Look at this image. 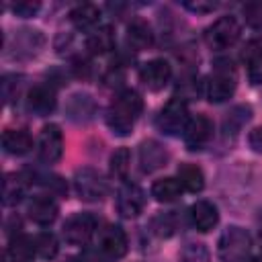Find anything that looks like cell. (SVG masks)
Instances as JSON below:
<instances>
[{
  "label": "cell",
  "instance_id": "1",
  "mask_svg": "<svg viewBox=\"0 0 262 262\" xmlns=\"http://www.w3.org/2000/svg\"><path fill=\"white\" fill-rule=\"evenodd\" d=\"M141 111H143V98L139 96V92H135L131 88H125L108 104L106 125L115 135L125 137L133 131Z\"/></svg>",
  "mask_w": 262,
  "mask_h": 262
},
{
  "label": "cell",
  "instance_id": "2",
  "mask_svg": "<svg viewBox=\"0 0 262 262\" xmlns=\"http://www.w3.org/2000/svg\"><path fill=\"white\" fill-rule=\"evenodd\" d=\"M237 86V70L231 59L223 57L213 63L209 82H207V96L211 102H225L233 96Z\"/></svg>",
  "mask_w": 262,
  "mask_h": 262
},
{
  "label": "cell",
  "instance_id": "3",
  "mask_svg": "<svg viewBox=\"0 0 262 262\" xmlns=\"http://www.w3.org/2000/svg\"><path fill=\"white\" fill-rule=\"evenodd\" d=\"M252 250V237L244 227H227L217 244V254L223 262H244Z\"/></svg>",
  "mask_w": 262,
  "mask_h": 262
},
{
  "label": "cell",
  "instance_id": "4",
  "mask_svg": "<svg viewBox=\"0 0 262 262\" xmlns=\"http://www.w3.org/2000/svg\"><path fill=\"white\" fill-rule=\"evenodd\" d=\"M188 121H190L188 106H186L184 98L174 96L160 108V113L156 117V127L166 135H180V133H184Z\"/></svg>",
  "mask_w": 262,
  "mask_h": 262
},
{
  "label": "cell",
  "instance_id": "5",
  "mask_svg": "<svg viewBox=\"0 0 262 262\" xmlns=\"http://www.w3.org/2000/svg\"><path fill=\"white\" fill-rule=\"evenodd\" d=\"M239 35H242L239 20L231 14H225L205 29V43L211 49H229L231 45L237 43Z\"/></svg>",
  "mask_w": 262,
  "mask_h": 262
},
{
  "label": "cell",
  "instance_id": "6",
  "mask_svg": "<svg viewBox=\"0 0 262 262\" xmlns=\"http://www.w3.org/2000/svg\"><path fill=\"white\" fill-rule=\"evenodd\" d=\"M74 188H76V194L82 201H88V203L102 201L106 196V192H108L106 180L94 168H80V170H76V174H74Z\"/></svg>",
  "mask_w": 262,
  "mask_h": 262
},
{
  "label": "cell",
  "instance_id": "7",
  "mask_svg": "<svg viewBox=\"0 0 262 262\" xmlns=\"http://www.w3.org/2000/svg\"><path fill=\"white\" fill-rule=\"evenodd\" d=\"M96 231V217L90 213H76L63 223V239L72 246H84Z\"/></svg>",
  "mask_w": 262,
  "mask_h": 262
},
{
  "label": "cell",
  "instance_id": "8",
  "mask_svg": "<svg viewBox=\"0 0 262 262\" xmlns=\"http://www.w3.org/2000/svg\"><path fill=\"white\" fill-rule=\"evenodd\" d=\"M37 154L43 162L47 164H53L61 158L63 154V135H61V129L57 125H45L39 133V139H37Z\"/></svg>",
  "mask_w": 262,
  "mask_h": 262
},
{
  "label": "cell",
  "instance_id": "9",
  "mask_svg": "<svg viewBox=\"0 0 262 262\" xmlns=\"http://www.w3.org/2000/svg\"><path fill=\"white\" fill-rule=\"evenodd\" d=\"M117 209L125 219L137 217L145 209V192L131 182H125L117 192Z\"/></svg>",
  "mask_w": 262,
  "mask_h": 262
},
{
  "label": "cell",
  "instance_id": "10",
  "mask_svg": "<svg viewBox=\"0 0 262 262\" xmlns=\"http://www.w3.org/2000/svg\"><path fill=\"white\" fill-rule=\"evenodd\" d=\"M213 137V123L209 117L205 115H196L188 121L186 129H184V143L190 151H199L203 149Z\"/></svg>",
  "mask_w": 262,
  "mask_h": 262
},
{
  "label": "cell",
  "instance_id": "11",
  "mask_svg": "<svg viewBox=\"0 0 262 262\" xmlns=\"http://www.w3.org/2000/svg\"><path fill=\"white\" fill-rule=\"evenodd\" d=\"M43 35L35 29H23L14 35L12 39V45H10V55L16 57V59H29V57H35L41 47H43Z\"/></svg>",
  "mask_w": 262,
  "mask_h": 262
},
{
  "label": "cell",
  "instance_id": "12",
  "mask_svg": "<svg viewBox=\"0 0 262 262\" xmlns=\"http://www.w3.org/2000/svg\"><path fill=\"white\" fill-rule=\"evenodd\" d=\"M98 250H102L111 260H119L127 254V235L119 225H106L98 235Z\"/></svg>",
  "mask_w": 262,
  "mask_h": 262
},
{
  "label": "cell",
  "instance_id": "13",
  "mask_svg": "<svg viewBox=\"0 0 262 262\" xmlns=\"http://www.w3.org/2000/svg\"><path fill=\"white\" fill-rule=\"evenodd\" d=\"M139 78L149 90H162L172 78V68L166 59H149L141 66Z\"/></svg>",
  "mask_w": 262,
  "mask_h": 262
},
{
  "label": "cell",
  "instance_id": "14",
  "mask_svg": "<svg viewBox=\"0 0 262 262\" xmlns=\"http://www.w3.org/2000/svg\"><path fill=\"white\" fill-rule=\"evenodd\" d=\"M166 162H168V151L160 141L145 139L139 145V168H141V172L151 174V172L164 168Z\"/></svg>",
  "mask_w": 262,
  "mask_h": 262
},
{
  "label": "cell",
  "instance_id": "15",
  "mask_svg": "<svg viewBox=\"0 0 262 262\" xmlns=\"http://www.w3.org/2000/svg\"><path fill=\"white\" fill-rule=\"evenodd\" d=\"M27 213L29 217L39 223V225H49L57 219V213H59V207L55 203V199L51 194H37L29 201L27 205Z\"/></svg>",
  "mask_w": 262,
  "mask_h": 262
},
{
  "label": "cell",
  "instance_id": "16",
  "mask_svg": "<svg viewBox=\"0 0 262 262\" xmlns=\"http://www.w3.org/2000/svg\"><path fill=\"white\" fill-rule=\"evenodd\" d=\"M57 100H55V92L53 88L45 86V84H39V86H33L27 94V108L31 113H35L37 117H45L49 113H53Z\"/></svg>",
  "mask_w": 262,
  "mask_h": 262
},
{
  "label": "cell",
  "instance_id": "17",
  "mask_svg": "<svg viewBox=\"0 0 262 262\" xmlns=\"http://www.w3.org/2000/svg\"><path fill=\"white\" fill-rule=\"evenodd\" d=\"M37 254V244L33 237L16 233L10 237V244L6 248V258L8 262H31Z\"/></svg>",
  "mask_w": 262,
  "mask_h": 262
},
{
  "label": "cell",
  "instance_id": "18",
  "mask_svg": "<svg viewBox=\"0 0 262 262\" xmlns=\"http://www.w3.org/2000/svg\"><path fill=\"white\" fill-rule=\"evenodd\" d=\"M94 111H96V104H94V98L90 94H72V98L68 100L66 104V113L72 121L76 123H86L94 117Z\"/></svg>",
  "mask_w": 262,
  "mask_h": 262
},
{
  "label": "cell",
  "instance_id": "19",
  "mask_svg": "<svg viewBox=\"0 0 262 262\" xmlns=\"http://www.w3.org/2000/svg\"><path fill=\"white\" fill-rule=\"evenodd\" d=\"M190 221L199 231H211L219 221L217 207L209 201H196L190 207Z\"/></svg>",
  "mask_w": 262,
  "mask_h": 262
},
{
  "label": "cell",
  "instance_id": "20",
  "mask_svg": "<svg viewBox=\"0 0 262 262\" xmlns=\"http://www.w3.org/2000/svg\"><path fill=\"white\" fill-rule=\"evenodd\" d=\"M242 59L248 66L250 82L252 84H262V39L250 41L242 51Z\"/></svg>",
  "mask_w": 262,
  "mask_h": 262
},
{
  "label": "cell",
  "instance_id": "21",
  "mask_svg": "<svg viewBox=\"0 0 262 262\" xmlns=\"http://www.w3.org/2000/svg\"><path fill=\"white\" fill-rule=\"evenodd\" d=\"M127 43H129L135 51L147 49V47L154 43L151 27H149L143 18H133V20L127 25Z\"/></svg>",
  "mask_w": 262,
  "mask_h": 262
},
{
  "label": "cell",
  "instance_id": "22",
  "mask_svg": "<svg viewBox=\"0 0 262 262\" xmlns=\"http://www.w3.org/2000/svg\"><path fill=\"white\" fill-rule=\"evenodd\" d=\"M2 147H4L6 154L25 156L33 147V137L25 129H8L2 135Z\"/></svg>",
  "mask_w": 262,
  "mask_h": 262
},
{
  "label": "cell",
  "instance_id": "23",
  "mask_svg": "<svg viewBox=\"0 0 262 262\" xmlns=\"http://www.w3.org/2000/svg\"><path fill=\"white\" fill-rule=\"evenodd\" d=\"M115 31L111 25H104V27H98L94 29L88 37H86V47L90 49V53H96V55H102L106 51H111L115 47Z\"/></svg>",
  "mask_w": 262,
  "mask_h": 262
},
{
  "label": "cell",
  "instance_id": "24",
  "mask_svg": "<svg viewBox=\"0 0 262 262\" xmlns=\"http://www.w3.org/2000/svg\"><path fill=\"white\" fill-rule=\"evenodd\" d=\"M252 117V108L248 104H237L233 106L225 117H223V135L225 137H235L242 127L250 121Z\"/></svg>",
  "mask_w": 262,
  "mask_h": 262
},
{
  "label": "cell",
  "instance_id": "25",
  "mask_svg": "<svg viewBox=\"0 0 262 262\" xmlns=\"http://www.w3.org/2000/svg\"><path fill=\"white\" fill-rule=\"evenodd\" d=\"M178 182L188 192H201L205 188V174L196 164H180L178 166Z\"/></svg>",
  "mask_w": 262,
  "mask_h": 262
},
{
  "label": "cell",
  "instance_id": "26",
  "mask_svg": "<svg viewBox=\"0 0 262 262\" xmlns=\"http://www.w3.org/2000/svg\"><path fill=\"white\" fill-rule=\"evenodd\" d=\"M100 18V10L96 4H90V2H84V4H78L70 10V20L78 27V29H90L98 23Z\"/></svg>",
  "mask_w": 262,
  "mask_h": 262
},
{
  "label": "cell",
  "instance_id": "27",
  "mask_svg": "<svg viewBox=\"0 0 262 262\" xmlns=\"http://www.w3.org/2000/svg\"><path fill=\"white\" fill-rule=\"evenodd\" d=\"M27 190V180L20 174H6L4 184H2V201L4 205H16Z\"/></svg>",
  "mask_w": 262,
  "mask_h": 262
},
{
  "label": "cell",
  "instance_id": "28",
  "mask_svg": "<svg viewBox=\"0 0 262 262\" xmlns=\"http://www.w3.org/2000/svg\"><path fill=\"white\" fill-rule=\"evenodd\" d=\"M180 192H182V184L178 182V178H160L151 186V194L160 203H172L180 196Z\"/></svg>",
  "mask_w": 262,
  "mask_h": 262
},
{
  "label": "cell",
  "instance_id": "29",
  "mask_svg": "<svg viewBox=\"0 0 262 262\" xmlns=\"http://www.w3.org/2000/svg\"><path fill=\"white\" fill-rule=\"evenodd\" d=\"M129 164H131V156H129V149L127 147H119L113 151L111 156V174L119 180H125L127 178V172H129Z\"/></svg>",
  "mask_w": 262,
  "mask_h": 262
},
{
  "label": "cell",
  "instance_id": "30",
  "mask_svg": "<svg viewBox=\"0 0 262 262\" xmlns=\"http://www.w3.org/2000/svg\"><path fill=\"white\" fill-rule=\"evenodd\" d=\"M180 262H209V250L203 244L190 242L180 250Z\"/></svg>",
  "mask_w": 262,
  "mask_h": 262
},
{
  "label": "cell",
  "instance_id": "31",
  "mask_svg": "<svg viewBox=\"0 0 262 262\" xmlns=\"http://www.w3.org/2000/svg\"><path fill=\"white\" fill-rule=\"evenodd\" d=\"M35 244H37V254L41 258H55L57 254V239L53 233L49 231H43L35 237Z\"/></svg>",
  "mask_w": 262,
  "mask_h": 262
},
{
  "label": "cell",
  "instance_id": "32",
  "mask_svg": "<svg viewBox=\"0 0 262 262\" xmlns=\"http://www.w3.org/2000/svg\"><path fill=\"white\" fill-rule=\"evenodd\" d=\"M151 227H154V231H156L158 235L170 237V235L174 233V229H176V223H174L172 213H160V215L151 221Z\"/></svg>",
  "mask_w": 262,
  "mask_h": 262
},
{
  "label": "cell",
  "instance_id": "33",
  "mask_svg": "<svg viewBox=\"0 0 262 262\" xmlns=\"http://www.w3.org/2000/svg\"><path fill=\"white\" fill-rule=\"evenodd\" d=\"M244 16H246V23L256 29V31H262V2H250L244 6Z\"/></svg>",
  "mask_w": 262,
  "mask_h": 262
},
{
  "label": "cell",
  "instance_id": "34",
  "mask_svg": "<svg viewBox=\"0 0 262 262\" xmlns=\"http://www.w3.org/2000/svg\"><path fill=\"white\" fill-rule=\"evenodd\" d=\"M18 88H20V78L16 74H6L2 78V96H4V102H10L16 96Z\"/></svg>",
  "mask_w": 262,
  "mask_h": 262
},
{
  "label": "cell",
  "instance_id": "35",
  "mask_svg": "<svg viewBox=\"0 0 262 262\" xmlns=\"http://www.w3.org/2000/svg\"><path fill=\"white\" fill-rule=\"evenodd\" d=\"M76 260H78V262H113V260H111L102 250H98L96 246L82 250V254H80Z\"/></svg>",
  "mask_w": 262,
  "mask_h": 262
},
{
  "label": "cell",
  "instance_id": "36",
  "mask_svg": "<svg viewBox=\"0 0 262 262\" xmlns=\"http://www.w3.org/2000/svg\"><path fill=\"white\" fill-rule=\"evenodd\" d=\"M39 8H41V4H39V2H33V0H25V2H16V4H12V12L18 14V16H25V18L37 14Z\"/></svg>",
  "mask_w": 262,
  "mask_h": 262
},
{
  "label": "cell",
  "instance_id": "37",
  "mask_svg": "<svg viewBox=\"0 0 262 262\" xmlns=\"http://www.w3.org/2000/svg\"><path fill=\"white\" fill-rule=\"evenodd\" d=\"M184 6L192 12H213L217 8V2H184Z\"/></svg>",
  "mask_w": 262,
  "mask_h": 262
},
{
  "label": "cell",
  "instance_id": "38",
  "mask_svg": "<svg viewBox=\"0 0 262 262\" xmlns=\"http://www.w3.org/2000/svg\"><path fill=\"white\" fill-rule=\"evenodd\" d=\"M248 141H250V147H252L254 151L262 154V127H256V129H252V131H250V137H248Z\"/></svg>",
  "mask_w": 262,
  "mask_h": 262
},
{
  "label": "cell",
  "instance_id": "39",
  "mask_svg": "<svg viewBox=\"0 0 262 262\" xmlns=\"http://www.w3.org/2000/svg\"><path fill=\"white\" fill-rule=\"evenodd\" d=\"M244 262H262V258H246Z\"/></svg>",
  "mask_w": 262,
  "mask_h": 262
},
{
  "label": "cell",
  "instance_id": "40",
  "mask_svg": "<svg viewBox=\"0 0 262 262\" xmlns=\"http://www.w3.org/2000/svg\"><path fill=\"white\" fill-rule=\"evenodd\" d=\"M260 248H262V229H260ZM260 258H262V254H260Z\"/></svg>",
  "mask_w": 262,
  "mask_h": 262
}]
</instances>
